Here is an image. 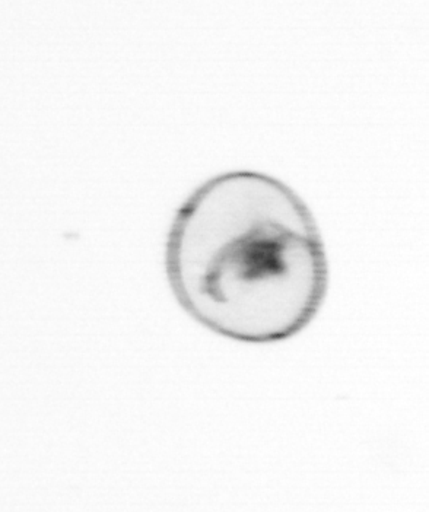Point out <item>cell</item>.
<instances>
[{"instance_id": "obj_1", "label": "cell", "mask_w": 429, "mask_h": 512, "mask_svg": "<svg viewBox=\"0 0 429 512\" xmlns=\"http://www.w3.org/2000/svg\"><path fill=\"white\" fill-rule=\"evenodd\" d=\"M165 273L197 323L253 345L303 332L329 286L310 208L278 178L254 171L219 174L187 197L168 232Z\"/></svg>"}]
</instances>
